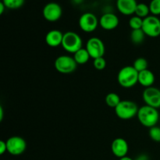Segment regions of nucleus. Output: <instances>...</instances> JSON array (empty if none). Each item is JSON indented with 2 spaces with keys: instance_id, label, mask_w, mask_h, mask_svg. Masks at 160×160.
<instances>
[{
  "instance_id": "3",
  "label": "nucleus",
  "mask_w": 160,
  "mask_h": 160,
  "mask_svg": "<svg viewBox=\"0 0 160 160\" xmlns=\"http://www.w3.org/2000/svg\"><path fill=\"white\" fill-rule=\"evenodd\" d=\"M114 109L116 115L118 118L128 120L134 118L138 115L139 108L134 102L130 100H122Z\"/></svg>"
},
{
  "instance_id": "31",
  "label": "nucleus",
  "mask_w": 160,
  "mask_h": 160,
  "mask_svg": "<svg viewBox=\"0 0 160 160\" xmlns=\"http://www.w3.org/2000/svg\"><path fill=\"white\" fill-rule=\"evenodd\" d=\"M119 160H133L131 158L128 157V156H125V157H123V158H120Z\"/></svg>"
},
{
  "instance_id": "11",
  "label": "nucleus",
  "mask_w": 160,
  "mask_h": 160,
  "mask_svg": "<svg viewBox=\"0 0 160 160\" xmlns=\"http://www.w3.org/2000/svg\"><path fill=\"white\" fill-rule=\"evenodd\" d=\"M44 18L49 22H56L61 18L62 9L58 3L52 2L45 5L42 10Z\"/></svg>"
},
{
  "instance_id": "9",
  "label": "nucleus",
  "mask_w": 160,
  "mask_h": 160,
  "mask_svg": "<svg viewBox=\"0 0 160 160\" xmlns=\"http://www.w3.org/2000/svg\"><path fill=\"white\" fill-rule=\"evenodd\" d=\"M86 49L88 52L91 58L96 59V58L103 57L105 54V45L102 41L96 37L91 38L86 44Z\"/></svg>"
},
{
  "instance_id": "2",
  "label": "nucleus",
  "mask_w": 160,
  "mask_h": 160,
  "mask_svg": "<svg viewBox=\"0 0 160 160\" xmlns=\"http://www.w3.org/2000/svg\"><path fill=\"white\" fill-rule=\"evenodd\" d=\"M138 73L133 66H126L118 72L117 81L121 87L131 88L138 83Z\"/></svg>"
},
{
  "instance_id": "12",
  "label": "nucleus",
  "mask_w": 160,
  "mask_h": 160,
  "mask_svg": "<svg viewBox=\"0 0 160 160\" xmlns=\"http://www.w3.org/2000/svg\"><path fill=\"white\" fill-rule=\"evenodd\" d=\"M129 146H128V142L123 138H117L114 139L111 145V150L112 152L116 157L123 158L127 156L128 152Z\"/></svg>"
},
{
  "instance_id": "30",
  "label": "nucleus",
  "mask_w": 160,
  "mask_h": 160,
  "mask_svg": "<svg viewBox=\"0 0 160 160\" xmlns=\"http://www.w3.org/2000/svg\"><path fill=\"white\" fill-rule=\"evenodd\" d=\"M72 1H73V2H74L75 4H81V3L83 2L84 0H72Z\"/></svg>"
},
{
  "instance_id": "22",
  "label": "nucleus",
  "mask_w": 160,
  "mask_h": 160,
  "mask_svg": "<svg viewBox=\"0 0 160 160\" xmlns=\"http://www.w3.org/2000/svg\"><path fill=\"white\" fill-rule=\"evenodd\" d=\"M7 9H17L22 7L24 4L25 0H1Z\"/></svg>"
},
{
  "instance_id": "27",
  "label": "nucleus",
  "mask_w": 160,
  "mask_h": 160,
  "mask_svg": "<svg viewBox=\"0 0 160 160\" xmlns=\"http://www.w3.org/2000/svg\"><path fill=\"white\" fill-rule=\"evenodd\" d=\"M6 152H7L6 142H4V141H0V154L3 155Z\"/></svg>"
},
{
  "instance_id": "17",
  "label": "nucleus",
  "mask_w": 160,
  "mask_h": 160,
  "mask_svg": "<svg viewBox=\"0 0 160 160\" xmlns=\"http://www.w3.org/2000/svg\"><path fill=\"white\" fill-rule=\"evenodd\" d=\"M73 58H74L78 65V64L83 65V64H85L88 62L91 56L89 55L88 52L87 51V49L82 48L73 54Z\"/></svg>"
},
{
  "instance_id": "18",
  "label": "nucleus",
  "mask_w": 160,
  "mask_h": 160,
  "mask_svg": "<svg viewBox=\"0 0 160 160\" xmlns=\"http://www.w3.org/2000/svg\"><path fill=\"white\" fill-rule=\"evenodd\" d=\"M122 100L120 99V95H117L115 92H110V93L108 94L106 96L105 98V102H106V105H107L109 107L113 108L115 109Z\"/></svg>"
},
{
  "instance_id": "20",
  "label": "nucleus",
  "mask_w": 160,
  "mask_h": 160,
  "mask_svg": "<svg viewBox=\"0 0 160 160\" xmlns=\"http://www.w3.org/2000/svg\"><path fill=\"white\" fill-rule=\"evenodd\" d=\"M149 6L145 4V3H138L137 7H136L134 14H135V16H138L141 18L145 19L149 16Z\"/></svg>"
},
{
  "instance_id": "5",
  "label": "nucleus",
  "mask_w": 160,
  "mask_h": 160,
  "mask_svg": "<svg viewBox=\"0 0 160 160\" xmlns=\"http://www.w3.org/2000/svg\"><path fill=\"white\" fill-rule=\"evenodd\" d=\"M54 67L59 73L62 74H69L76 70L78 63L74 58L70 56H59L55 60Z\"/></svg>"
},
{
  "instance_id": "19",
  "label": "nucleus",
  "mask_w": 160,
  "mask_h": 160,
  "mask_svg": "<svg viewBox=\"0 0 160 160\" xmlns=\"http://www.w3.org/2000/svg\"><path fill=\"white\" fill-rule=\"evenodd\" d=\"M145 34L142 29L132 30L131 33V40L135 45L142 44L145 41Z\"/></svg>"
},
{
  "instance_id": "24",
  "label": "nucleus",
  "mask_w": 160,
  "mask_h": 160,
  "mask_svg": "<svg viewBox=\"0 0 160 160\" xmlns=\"http://www.w3.org/2000/svg\"><path fill=\"white\" fill-rule=\"evenodd\" d=\"M149 9L153 16L160 15V0H152L149 3Z\"/></svg>"
},
{
  "instance_id": "16",
  "label": "nucleus",
  "mask_w": 160,
  "mask_h": 160,
  "mask_svg": "<svg viewBox=\"0 0 160 160\" xmlns=\"http://www.w3.org/2000/svg\"><path fill=\"white\" fill-rule=\"evenodd\" d=\"M155 82V75L150 70H143L138 73V83L142 86L146 88L152 87Z\"/></svg>"
},
{
  "instance_id": "10",
  "label": "nucleus",
  "mask_w": 160,
  "mask_h": 160,
  "mask_svg": "<svg viewBox=\"0 0 160 160\" xmlns=\"http://www.w3.org/2000/svg\"><path fill=\"white\" fill-rule=\"evenodd\" d=\"M142 98L147 106L156 109L160 108V90L157 88H146L142 93Z\"/></svg>"
},
{
  "instance_id": "4",
  "label": "nucleus",
  "mask_w": 160,
  "mask_h": 160,
  "mask_svg": "<svg viewBox=\"0 0 160 160\" xmlns=\"http://www.w3.org/2000/svg\"><path fill=\"white\" fill-rule=\"evenodd\" d=\"M82 39L78 33L67 31L64 33L61 45L66 52L74 54L76 52L82 48Z\"/></svg>"
},
{
  "instance_id": "15",
  "label": "nucleus",
  "mask_w": 160,
  "mask_h": 160,
  "mask_svg": "<svg viewBox=\"0 0 160 160\" xmlns=\"http://www.w3.org/2000/svg\"><path fill=\"white\" fill-rule=\"evenodd\" d=\"M63 34L59 30H51L45 35V42L50 47H58L62 45Z\"/></svg>"
},
{
  "instance_id": "6",
  "label": "nucleus",
  "mask_w": 160,
  "mask_h": 160,
  "mask_svg": "<svg viewBox=\"0 0 160 160\" xmlns=\"http://www.w3.org/2000/svg\"><path fill=\"white\" fill-rule=\"evenodd\" d=\"M142 30L145 35L157 38L160 35V20L156 16L150 15L143 20Z\"/></svg>"
},
{
  "instance_id": "1",
  "label": "nucleus",
  "mask_w": 160,
  "mask_h": 160,
  "mask_svg": "<svg viewBox=\"0 0 160 160\" xmlns=\"http://www.w3.org/2000/svg\"><path fill=\"white\" fill-rule=\"evenodd\" d=\"M137 116L141 124L148 128L156 126L159 120V113L157 109L147 105L139 108Z\"/></svg>"
},
{
  "instance_id": "28",
  "label": "nucleus",
  "mask_w": 160,
  "mask_h": 160,
  "mask_svg": "<svg viewBox=\"0 0 160 160\" xmlns=\"http://www.w3.org/2000/svg\"><path fill=\"white\" fill-rule=\"evenodd\" d=\"M5 9H6V6L3 4L2 2H0V14H2L4 12Z\"/></svg>"
},
{
  "instance_id": "13",
  "label": "nucleus",
  "mask_w": 160,
  "mask_h": 160,
  "mask_svg": "<svg viewBox=\"0 0 160 160\" xmlns=\"http://www.w3.org/2000/svg\"><path fill=\"white\" fill-rule=\"evenodd\" d=\"M120 20L118 17L112 12H106L101 17L99 20L100 26L106 31H111L118 27Z\"/></svg>"
},
{
  "instance_id": "23",
  "label": "nucleus",
  "mask_w": 160,
  "mask_h": 160,
  "mask_svg": "<svg viewBox=\"0 0 160 160\" xmlns=\"http://www.w3.org/2000/svg\"><path fill=\"white\" fill-rule=\"evenodd\" d=\"M144 19L138 17V16H134L129 20V26L132 30L142 29V25H143Z\"/></svg>"
},
{
  "instance_id": "7",
  "label": "nucleus",
  "mask_w": 160,
  "mask_h": 160,
  "mask_svg": "<svg viewBox=\"0 0 160 160\" xmlns=\"http://www.w3.org/2000/svg\"><path fill=\"white\" fill-rule=\"evenodd\" d=\"M7 152L12 156L23 154L27 148V142L20 136H12L6 141Z\"/></svg>"
},
{
  "instance_id": "8",
  "label": "nucleus",
  "mask_w": 160,
  "mask_h": 160,
  "mask_svg": "<svg viewBox=\"0 0 160 160\" xmlns=\"http://www.w3.org/2000/svg\"><path fill=\"white\" fill-rule=\"evenodd\" d=\"M78 24L84 32L92 33L96 30L98 25V20L92 12H84L80 17Z\"/></svg>"
},
{
  "instance_id": "14",
  "label": "nucleus",
  "mask_w": 160,
  "mask_h": 160,
  "mask_svg": "<svg viewBox=\"0 0 160 160\" xmlns=\"http://www.w3.org/2000/svg\"><path fill=\"white\" fill-rule=\"evenodd\" d=\"M138 4L136 0H117V7L120 13L126 16L134 14Z\"/></svg>"
},
{
  "instance_id": "29",
  "label": "nucleus",
  "mask_w": 160,
  "mask_h": 160,
  "mask_svg": "<svg viewBox=\"0 0 160 160\" xmlns=\"http://www.w3.org/2000/svg\"><path fill=\"white\" fill-rule=\"evenodd\" d=\"M3 119V108L2 106H0V121H2Z\"/></svg>"
},
{
  "instance_id": "26",
  "label": "nucleus",
  "mask_w": 160,
  "mask_h": 160,
  "mask_svg": "<svg viewBox=\"0 0 160 160\" xmlns=\"http://www.w3.org/2000/svg\"><path fill=\"white\" fill-rule=\"evenodd\" d=\"M94 67L98 70H102L106 68V60L104 57L96 58L94 59L93 62Z\"/></svg>"
},
{
  "instance_id": "21",
  "label": "nucleus",
  "mask_w": 160,
  "mask_h": 160,
  "mask_svg": "<svg viewBox=\"0 0 160 160\" xmlns=\"http://www.w3.org/2000/svg\"><path fill=\"white\" fill-rule=\"evenodd\" d=\"M133 67H134V68L135 69L138 73H140V72L148 69V61H147L146 59H145V58H138V59H136L135 60H134Z\"/></svg>"
},
{
  "instance_id": "25",
  "label": "nucleus",
  "mask_w": 160,
  "mask_h": 160,
  "mask_svg": "<svg viewBox=\"0 0 160 160\" xmlns=\"http://www.w3.org/2000/svg\"><path fill=\"white\" fill-rule=\"evenodd\" d=\"M149 134L150 138L156 142H160V128L157 126H154L152 128H149Z\"/></svg>"
}]
</instances>
